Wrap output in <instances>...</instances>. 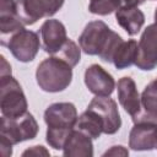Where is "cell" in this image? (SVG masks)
I'll use <instances>...</instances> for the list:
<instances>
[{
    "mask_svg": "<svg viewBox=\"0 0 157 157\" xmlns=\"http://www.w3.org/2000/svg\"><path fill=\"white\" fill-rule=\"evenodd\" d=\"M121 6L120 0H90L88 11L94 15L105 16L117 11Z\"/></svg>",
    "mask_w": 157,
    "mask_h": 157,
    "instance_id": "cell-21",
    "label": "cell"
},
{
    "mask_svg": "<svg viewBox=\"0 0 157 157\" xmlns=\"http://www.w3.org/2000/svg\"><path fill=\"white\" fill-rule=\"evenodd\" d=\"M121 6H139L145 2V0H120Z\"/></svg>",
    "mask_w": 157,
    "mask_h": 157,
    "instance_id": "cell-24",
    "label": "cell"
},
{
    "mask_svg": "<svg viewBox=\"0 0 157 157\" xmlns=\"http://www.w3.org/2000/svg\"><path fill=\"white\" fill-rule=\"evenodd\" d=\"M117 88L120 105L131 117V119H135L141 109V96L137 91L135 81L129 76H124L118 80Z\"/></svg>",
    "mask_w": 157,
    "mask_h": 157,
    "instance_id": "cell-13",
    "label": "cell"
},
{
    "mask_svg": "<svg viewBox=\"0 0 157 157\" xmlns=\"http://www.w3.org/2000/svg\"><path fill=\"white\" fill-rule=\"evenodd\" d=\"M38 33L40 36L43 50L50 55L56 54L64 45V43L69 39L64 23L54 18L45 20L40 26Z\"/></svg>",
    "mask_w": 157,
    "mask_h": 157,
    "instance_id": "cell-10",
    "label": "cell"
},
{
    "mask_svg": "<svg viewBox=\"0 0 157 157\" xmlns=\"http://www.w3.org/2000/svg\"><path fill=\"white\" fill-rule=\"evenodd\" d=\"M157 145L156 123H134L129 134V147L134 151H151Z\"/></svg>",
    "mask_w": 157,
    "mask_h": 157,
    "instance_id": "cell-12",
    "label": "cell"
},
{
    "mask_svg": "<svg viewBox=\"0 0 157 157\" xmlns=\"http://www.w3.org/2000/svg\"><path fill=\"white\" fill-rule=\"evenodd\" d=\"M137 50H139V44L135 39L123 40L118 45V48L113 55L112 63L119 70H123L131 65H135L136 58H137Z\"/></svg>",
    "mask_w": 157,
    "mask_h": 157,
    "instance_id": "cell-19",
    "label": "cell"
},
{
    "mask_svg": "<svg viewBox=\"0 0 157 157\" xmlns=\"http://www.w3.org/2000/svg\"><path fill=\"white\" fill-rule=\"evenodd\" d=\"M115 20L129 36H135L145 23V15L137 6H120L115 11Z\"/></svg>",
    "mask_w": 157,
    "mask_h": 157,
    "instance_id": "cell-17",
    "label": "cell"
},
{
    "mask_svg": "<svg viewBox=\"0 0 157 157\" xmlns=\"http://www.w3.org/2000/svg\"><path fill=\"white\" fill-rule=\"evenodd\" d=\"M85 85L94 96H110L117 86L114 77L98 64H92L86 69Z\"/></svg>",
    "mask_w": 157,
    "mask_h": 157,
    "instance_id": "cell-11",
    "label": "cell"
},
{
    "mask_svg": "<svg viewBox=\"0 0 157 157\" xmlns=\"http://www.w3.org/2000/svg\"><path fill=\"white\" fill-rule=\"evenodd\" d=\"M1 45L7 47L18 61L29 63L36 58L40 48L39 33L23 28L12 33Z\"/></svg>",
    "mask_w": 157,
    "mask_h": 157,
    "instance_id": "cell-6",
    "label": "cell"
},
{
    "mask_svg": "<svg viewBox=\"0 0 157 157\" xmlns=\"http://www.w3.org/2000/svg\"><path fill=\"white\" fill-rule=\"evenodd\" d=\"M139 50L135 65L144 71H151L157 66V23L148 25L139 40Z\"/></svg>",
    "mask_w": 157,
    "mask_h": 157,
    "instance_id": "cell-8",
    "label": "cell"
},
{
    "mask_svg": "<svg viewBox=\"0 0 157 157\" xmlns=\"http://www.w3.org/2000/svg\"><path fill=\"white\" fill-rule=\"evenodd\" d=\"M65 0H16L17 15L25 26L33 25L43 17L55 15Z\"/></svg>",
    "mask_w": 157,
    "mask_h": 157,
    "instance_id": "cell-7",
    "label": "cell"
},
{
    "mask_svg": "<svg viewBox=\"0 0 157 157\" xmlns=\"http://www.w3.org/2000/svg\"><path fill=\"white\" fill-rule=\"evenodd\" d=\"M156 148H157V145H156Z\"/></svg>",
    "mask_w": 157,
    "mask_h": 157,
    "instance_id": "cell-26",
    "label": "cell"
},
{
    "mask_svg": "<svg viewBox=\"0 0 157 157\" xmlns=\"http://www.w3.org/2000/svg\"><path fill=\"white\" fill-rule=\"evenodd\" d=\"M123 38L103 21L88 22L78 37V44L87 55H98L103 61L112 63L113 55Z\"/></svg>",
    "mask_w": 157,
    "mask_h": 157,
    "instance_id": "cell-1",
    "label": "cell"
},
{
    "mask_svg": "<svg viewBox=\"0 0 157 157\" xmlns=\"http://www.w3.org/2000/svg\"><path fill=\"white\" fill-rule=\"evenodd\" d=\"M76 129L88 135L92 140L98 139L101 134H104V123L102 118L92 109L87 108L77 119Z\"/></svg>",
    "mask_w": 157,
    "mask_h": 157,
    "instance_id": "cell-18",
    "label": "cell"
},
{
    "mask_svg": "<svg viewBox=\"0 0 157 157\" xmlns=\"http://www.w3.org/2000/svg\"><path fill=\"white\" fill-rule=\"evenodd\" d=\"M78 115L74 103L56 102L50 104L44 112L47 124L45 140L54 150H63L69 134L75 129Z\"/></svg>",
    "mask_w": 157,
    "mask_h": 157,
    "instance_id": "cell-2",
    "label": "cell"
},
{
    "mask_svg": "<svg viewBox=\"0 0 157 157\" xmlns=\"http://www.w3.org/2000/svg\"><path fill=\"white\" fill-rule=\"evenodd\" d=\"M155 22L157 23V7H156V10H155Z\"/></svg>",
    "mask_w": 157,
    "mask_h": 157,
    "instance_id": "cell-25",
    "label": "cell"
},
{
    "mask_svg": "<svg viewBox=\"0 0 157 157\" xmlns=\"http://www.w3.org/2000/svg\"><path fill=\"white\" fill-rule=\"evenodd\" d=\"M129 151L124 146H112L109 150H107L103 156H128Z\"/></svg>",
    "mask_w": 157,
    "mask_h": 157,
    "instance_id": "cell-23",
    "label": "cell"
},
{
    "mask_svg": "<svg viewBox=\"0 0 157 157\" xmlns=\"http://www.w3.org/2000/svg\"><path fill=\"white\" fill-rule=\"evenodd\" d=\"M90 109L94 110L104 123V134L113 135L121 126V118L118 110L117 102L109 96H96L90 102Z\"/></svg>",
    "mask_w": 157,
    "mask_h": 157,
    "instance_id": "cell-9",
    "label": "cell"
},
{
    "mask_svg": "<svg viewBox=\"0 0 157 157\" xmlns=\"http://www.w3.org/2000/svg\"><path fill=\"white\" fill-rule=\"evenodd\" d=\"M28 103L18 81L11 74L1 75L0 80V109L7 118H17L27 113Z\"/></svg>",
    "mask_w": 157,
    "mask_h": 157,
    "instance_id": "cell-5",
    "label": "cell"
},
{
    "mask_svg": "<svg viewBox=\"0 0 157 157\" xmlns=\"http://www.w3.org/2000/svg\"><path fill=\"white\" fill-rule=\"evenodd\" d=\"M22 156H50V153L44 146L37 145V146H32L31 148H27L26 151H23Z\"/></svg>",
    "mask_w": 157,
    "mask_h": 157,
    "instance_id": "cell-22",
    "label": "cell"
},
{
    "mask_svg": "<svg viewBox=\"0 0 157 157\" xmlns=\"http://www.w3.org/2000/svg\"><path fill=\"white\" fill-rule=\"evenodd\" d=\"M38 130L39 126L37 120L28 112L17 118H7L2 115L0 126V147L2 156H11L13 145L34 139Z\"/></svg>",
    "mask_w": 157,
    "mask_h": 157,
    "instance_id": "cell-3",
    "label": "cell"
},
{
    "mask_svg": "<svg viewBox=\"0 0 157 157\" xmlns=\"http://www.w3.org/2000/svg\"><path fill=\"white\" fill-rule=\"evenodd\" d=\"M132 121L157 124V77L144 88L141 93V109Z\"/></svg>",
    "mask_w": 157,
    "mask_h": 157,
    "instance_id": "cell-16",
    "label": "cell"
},
{
    "mask_svg": "<svg viewBox=\"0 0 157 157\" xmlns=\"http://www.w3.org/2000/svg\"><path fill=\"white\" fill-rule=\"evenodd\" d=\"M36 80L39 88L44 92H61L72 81V67L64 60L52 55L37 66Z\"/></svg>",
    "mask_w": 157,
    "mask_h": 157,
    "instance_id": "cell-4",
    "label": "cell"
},
{
    "mask_svg": "<svg viewBox=\"0 0 157 157\" xmlns=\"http://www.w3.org/2000/svg\"><path fill=\"white\" fill-rule=\"evenodd\" d=\"M53 56H56L65 63H67L71 67L76 66L81 59V47H78L74 40L70 38L64 43V45L60 48V50L54 54Z\"/></svg>",
    "mask_w": 157,
    "mask_h": 157,
    "instance_id": "cell-20",
    "label": "cell"
},
{
    "mask_svg": "<svg viewBox=\"0 0 157 157\" xmlns=\"http://www.w3.org/2000/svg\"><path fill=\"white\" fill-rule=\"evenodd\" d=\"M63 155L66 157H92L93 144L92 139L78 129H74L63 147Z\"/></svg>",
    "mask_w": 157,
    "mask_h": 157,
    "instance_id": "cell-15",
    "label": "cell"
},
{
    "mask_svg": "<svg viewBox=\"0 0 157 157\" xmlns=\"http://www.w3.org/2000/svg\"><path fill=\"white\" fill-rule=\"evenodd\" d=\"M25 25L17 15L16 0H0V32L1 44L15 32L23 29Z\"/></svg>",
    "mask_w": 157,
    "mask_h": 157,
    "instance_id": "cell-14",
    "label": "cell"
}]
</instances>
